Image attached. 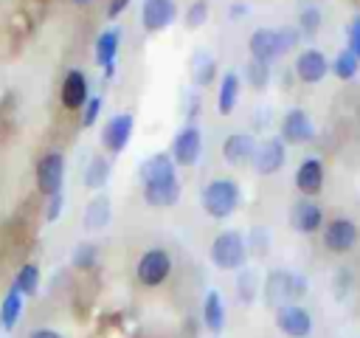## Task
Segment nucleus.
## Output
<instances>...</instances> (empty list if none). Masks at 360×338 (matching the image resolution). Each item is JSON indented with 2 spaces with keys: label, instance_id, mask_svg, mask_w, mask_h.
Here are the masks:
<instances>
[{
  "label": "nucleus",
  "instance_id": "nucleus-32",
  "mask_svg": "<svg viewBox=\"0 0 360 338\" xmlns=\"http://www.w3.org/2000/svg\"><path fill=\"white\" fill-rule=\"evenodd\" d=\"M267 73H270V68H267L264 62H256V59H253V62L248 65V79H250L256 87H262V84L267 82Z\"/></svg>",
  "mask_w": 360,
  "mask_h": 338
},
{
  "label": "nucleus",
  "instance_id": "nucleus-10",
  "mask_svg": "<svg viewBox=\"0 0 360 338\" xmlns=\"http://www.w3.org/2000/svg\"><path fill=\"white\" fill-rule=\"evenodd\" d=\"M354 239H357V228H354L352 220H332V223L326 225V231H323V242H326V248L335 251V254L349 251V248L354 245Z\"/></svg>",
  "mask_w": 360,
  "mask_h": 338
},
{
  "label": "nucleus",
  "instance_id": "nucleus-14",
  "mask_svg": "<svg viewBox=\"0 0 360 338\" xmlns=\"http://www.w3.org/2000/svg\"><path fill=\"white\" fill-rule=\"evenodd\" d=\"M87 101V79L82 70H70L62 82V104L68 110H79Z\"/></svg>",
  "mask_w": 360,
  "mask_h": 338
},
{
  "label": "nucleus",
  "instance_id": "nucleus-1",
  "mask_svg": "<svg viewBox=\"0 0 360 338\" xmlns=\"http://www.w3.org/2000/svg\"><path fill=\"white\" fill-rule=\"evenodd\" d=\"M236 203H239V189L231 180H211L202 192V208L217 220L233 214Z\"/></svg>",
  "mask_w": 360,
  "mask_h": 338
},
{
  "label": "nucleus",
  "instance_id": "nucleus-39",
  "mask_svg": "<svg viewBox=\"0 0 360 338\" xmlns=\"http://www.w3.org/2000/svg\"><path fill=\"white\" fill-rule=\"evenodd\" d=\"M28 338H65V335L56 332V330H34Z\"/></svg>",
  "mask_w": 360,
  "mask_h": 338
},
{
  "label": "nucleus",
  "instance_id": "nucleus-8",
  "mask_svg": "<svg viewBox=\"0 0 360 338\" xmlns=\"http://www.w3.org/2000/svg\"><path fill=\"white\" fill-rule=\"evenodd\" d=\"M200 146H202L200 130H197V127H183V130L177 132V138H174V146H172L174 161H177L180 166H191V163L200 158Z\"/></svg>",
  "mask_w": 360,
  "mask_h": 338
},
{
  "label": "nucleus",
  "instance_id": "nucleus-28",
  "mask_svg": "<svg viewBox=\"0 0 360 338\" xmlns=\"http://www.w3.org/2000/svg\"><path fill=\"white\" fill-rule=\"evenodd\" d=\"M332 70H335V76H338V79H352V76L357 73V59H354L349 51H343V54H338V59H335Z\"/></svg>",
  "mask_w": 360,
  "mask_h": 338
},
{
  "label": "nucleus",
  "instance_id": "nucleus-12",
  "mask_svg": "<svg viewBox=\"0 0 360 338\" xmlns=\"http://www.w3.org/2000/svg\"><path fill=\"white\" fill-rule=\"evenodd\" d=\"M281 135L290 144H307L312 138V124L304 110H290L281 121Z\"/></svg>",
  "mask_w": 360,
  "mask_h": 338
},
{
  "label": "nucleus",
  "instance_id": "nucleus-6",
  "mask_svg": "<svg viewBox=\"0 0 360 338\" xmlns=\"http://www.w3.org/2000/svg\"><path fill=\"white\" fill-rule=\"evenodd\" d=\"M276 321H278L281 332L290 335V338H307L309 330H312L309 313H307L304 307H298V304H284V307H278Z\"/></svg>",
  "mask_w": 360,
  "mask_h": 338
},
{
  "label": "nucleus",
  "instance_id": "nucleus-40",
  "mask_svg": "<svg viewBox=\"0 0 360 338\" xmlns=\"http://www.w3.org/2000/svg\"><path fill=\"white\" fill-rule=\"evenodd\" d=\"M73 3H79V6H84V3H90V0H73Z\"/></svg>",
  "mask_w": 360,
  "mask_h": 338
},
{
  "label": "nucleus",
  "instance_id": "nucleus-18",
  "mask_svg": "<svg viewBox=\"0 0 360 338\" xmlns=\"http://www.w3.org/2000/svg\"><path fill=\"white\" fill-rule=\"evenodd\" d=\"M321 208L315 206V203H295V208H292V214H290V223H292V228L295 231H301V234H312L318 225H321Z\"/></svg>",
  "mask_w": 360,
  "mask_h": 338
},
{
  "label": "nucleus",
  "instance_id": "nucleus-4",
  "mask_svg": "<svg viewBox=\"0 0 360 338\" xmlns=\"http://www.w3.org/2000/svg\"><path fill=\"white\" fill-rule=\"evenodd\" d=\"M169 270H172L169 254L160 251V248H152V251H146V254L141 256V262H138V282L146 284V287H155V284H160V282L169 276Z\"/></svg>",
  "mask_w": 360,
  "mask_h": 338
},
{
  "label": "nucleus",
  "instance_id": "nucleus-35",
  "mask_svg": "<svg viewBox=\"0 0 360 338\" xmlns=\"http://www.w3.org/2000/svg\"><path fill=\"white\" fill-rule=\"evenodd\" d=\"M349 54L360 59V20H354V25L349 28Z\"/></svg>",
  "mask_w": 360,
  "mask_h": 338
},
{
  "label": "nucleus",
  "instance_id": "nucleus-38",
  "mask_svg": "<svg viewBox=\"0 0 360 338\" xmlns=\"http://www.w3.org/2000/svg\"><path fill=\"white\" fill-rule=\"evenodd\" d=\"M127 6H129V0H112V3H110V8H107V14H110V17H118Z\"/></svg>",
  "mask_w": 360,
  "mask_h": 338
},
{
  "label": "nucleus",
  "instance_id": "nucleus-37",
  "mask_svg": "<svg viewBox=\"0 0 360 338\" xmlns=\"http://www.w3.org/2000/svg\"><path fill=\"white\" fill-rule=\"evenodd\" d=\"M318 20H321L318 11H312V8L304 11V14H301V25H304V31H315V28H318Z\"/></svg>",
  "mask_w": 360,
  "mask_h": 338
},
{
  "label": "nucleus",
  "instance_id": "nucleus-9",
  "mask_svg": "<svg viewBox=\"0 0 360 338\" xmlns=\"http://www.w3.org/2000/svg\"><path fill=\"white\" fill-rule=\"evenodd\" d=\"M129 135H132V115L129 113H121V115H115V118L107 121V127L101 132V144L110 152H121L127 146Z\"/></svg>",
  "mask_w": 360,
  "mask_h": 338
},
{
  "label": "nucleus",
  "instance_id": "nucleus-5",
  "mask_svg": "<svg viewBox=\"0 0 360 338\" xmlns=\"http://www.w3.org/2000/svg\"><path fill=\"white\" fill-rule=\"evenodd\" d=\"M141 180H143V189H158V186L177 183L172 158L169 155H152L149 161H143L141 163Z\"/></svg>",
  "mask_w": 360,
  "mask_h": 338
},
{
  "label": "nucleus",
  "instance_id": "nucleus-15",
  "mask_svg": "<svg viewBox=\"0 0 360 338\" xmlns=\"http://www.w3.org/2000/svg\"><path fill=\"white\" fill-rule=\"evenodd\" d=\"M253 163L262 175H270V172H278L281 163H284V146L281 141H264L259 149H253Z\"/></svg>",
  "mask_w": 360,
  "mask_h": 338
},
{
  "label": "nucleus",
  "instance_id": "nucleus-29",
  "mask_svg": "<svg viewBox=\"0 0 360 338\" xmlns=\"http://www.w3.org/2000/svg\"><path fill=\"white\" fill-rule=\"evenodd\" d=\"M214 76V59L211 56H197L194 62V82L197 84H208Z\"/></svg>",
  "mask_w": 360,
  "mask_h": 338
},
{
  "label": "nucleus",
  "instance_id": "nucleus-3",
  "mask_svg": "<svg viewBox=\"0 0 360 338\" xmlns=\"http://www.w3.org/2000/svg\"><path fill=\"white\" fill-rule=\"evenodd\" d=\"M62 177H65V158L59 152H48L37 163V189L48 197L62 192Z\"/></svg>",
  "mask_w": 360,
  "mask_h": 338
},
{
  "label": "nucleus",
  "instance_id": "nucleus-26",
  "mask_svg": "<svg viewBox=\"0 0 360 338\" xmlns=\"http://www.w3.org/2000/svg\"><path fill=\"white\" fill-rule=\"evenodd\" d=\"M143 197L149 206H172L180 197V183H169V186H158V189H143Z\"/></svg>",
  "mask_w": 360,
  "mask_h": 338
},
{
  "label": "nucleus",
  "instance_id": "nucleus-23",
  "mask_svg": "<svg viewBox=\"0 0 360 338\" xmlns=\"http://www.w3.org/2000/svg\"><path fill=\"white\" fill-rule=\"evenodd\" d=\"M11 287H14L20 296H34L37 287H39V268H37V265H22V268L17 270V279H14Z\"/></svg>",
  "mask_w": 360,
  "mask_h": 338
},
{
  "label": "nucleus",
  "instance_id": "nucleus-11",
  "mask_svg": "<svg viewBox=\"0 0 360 338\" xmlns=\"http://www.w3.org/2000/svg\"><path fill=\"white\" fill-rule=\"evenodd\" d=\"M143 28L146 31H160L174 20V3L172 0H143Z\"/></svg>",
  "mask_w": 360,
  "mask_h": 338
},
{
  "label": "nucleus",
  "instance_id": "nucleus-13",
  "mask_svg": "<svg viewBox=\"0 0 360 338\" xmlns=\"http://www.w3.org/2000/svg\"><path fill=\"white\" fill-rule=\"evenodd\" d=\"M326 70H329V65H326V59H323L321 51H304V54L298 56V62H295L298 79H301V82H309V84L321 82V79L326 76Z\"/></svg>",
  "mask_w": 360,
  "mask_h": 338
},
{
  "label": "nucleus",
  "instance_id": "nucleus-31",
  "mask_svg": "<svg viewBox=\"0 0 360 338\" xmlns=\"http://www.w3.org/2000/svg\"><path fill=\"white\" fill-rule=\"evenodd\" d=\"M205 17H208V3L205 0H197V3H191L188 14H186V23H188V28H197V25H202Z\"/></svg>",
  "mask_w": 360,
  "mask_h": 338
},
{
  "label": "nucleus",
  "instance_id": "nucleus-36",
  "mask_svg": "<svg viewBox=\"0 0 360 338\" xmlns=\"http://www.w3.org/2000/svg\"><path fill=\"white\" fill-rule=\"evenodd\" d=\"M59 214H62V192L51 197V203H48V211H45V220H48V223H53Z\"/></svg>",
  "mask_w": 360,
  "mask_h": 338
},
{
  "label": "nucleus",
  "instance_id": "nucleus-2",
  "mask_svg": "<svg viewBox=\"0 0 360 338\" xmlns=\"http://www.w3.org/2000/svg\"><path fill=\"white\" fill-rule=\"evenodd\" d=\"M211 259L222 270H233L245 262V242L236 231H222L211 245Z\"/></svg>",
  "mask_w": 360,
  "mask_h": 338
},
{
  "label": "nucleus",
  "instance_id": "nucleus-33",
  "mask_svg": "<svg viewBox=\"0 0 360 338\" xmlns=\"http://www.w3.org/2000/svg\"><path fill=\"white\" fill-rule=\"evenodd\" d=\"M98 110H101V99H98V96L87 99V101H84V115H82V124H84V127H90V124L98 118Z\"/></svg>",
  "mask_w": 360,
  "mask_h": 338
},
{
  "label": "nucleus",
  "instance_id": "nucleus-16",
  "mask_svg": "<svg viewBox=\"0 0 360 338\" xmlns=\"http://www.w3.org/2000/svg\"><path fill=\"white\" fill-rule=\"evenodd\" d=\"M250 54L256 62H270L276 56H281L278 51V34L276 31H267V28H259L253 37H250Z\"/></svg>",
  "mask_w": 360,
  "mask_h": 338
},
{
  "label": "nucleus",
  "instance_id": "nucleus-22",
  "mask_svg": "<svg viewBox=\"0 0 360 338\" xmlns=\"http://www.w3.org/2000/svg\"><path fill=\"white\" fill-rule=\"evenodd\" d=\"M20 313H22V296L11 287L6 293V299H3V304H0V324H3V330H11L20 321Z\"/></svg>",
  "mask_w": 360,
  "mask_h": 338
},
{
  "label": "nucleus",
  "instance_id": "nucleus-27",
  "mask_svg": "<svg viewBox=\"0 0 360 338\" xmlns=\"http://www.w3.org/2000/svg\"><path fill=\"white\" fill-rule=\"evenodd\" d=\"M107 177H110V163L104 158H93L90 166H87V172H84V183L90 189H101L107 183Z\"/></svg>",
  "mask_w": 360,
  "mask_h": 338
},
{
  "label": "nucleus",
  "instance_id": "nucleus-17",
  "mask_svg": "<svg viewBox=\"0 0 360 338\" xmlns=\"http://www.w3.org/2000/svg\"><path fill=\"white\" fill-rule=\"evenodd\" d=\"M295 186L304 194H318L321 186H323V166H321V161H315V158L304 161L298 175H295Z\"/></svg>",
  "mask_w": 360,
  "mask_h": 338
},
{
  "label": "nucleus",
  "instance_id": "nucleus-20",
  "mask_svg": "<svg viewBox=\"0 0 360 338\" xmlns=\"http://www.w3.org/2000/svg\"><path fill=\"white\" fill-rule=\"evenodd\" d=\"M115 51H118V31H104L96 42V62L104 65L107 76H112L115 70Z\"/></svg>",
  "mask_w": 360,
  "mask_h": 338
},
{
  "label": "nucleus",
  "instance_id": "nucleus-19",
  "mask_svg": "<svg viewBox=\"0 0 360 338\" xmlns=\"http://www.w3.org/2000/svg\"><path fill=\"white\" fill-rule=\"evenodd\" d=\"M222 155H225V161L233 163V166H239V163H245L248 158H253V141H250V135L233 132V135L222 144Z\"/></svg>",
  "mask_w": 360,
  "mask_h": 338
},
{
  "label": "nucleus",
  "instance_id": "nucleus-7",
  "mask_svg": "<svg viewBox=\"0 0 360 338\" xmlns=\"http://www.w3.org/2000/svg\"><path fill=\"white\" fill-rule=\"evenodd\" d=\"M301 290H304V282L298 279V276H290V273H284V270H278V273H273L270 279H267V299L273 301V304H292L290 299L292 296H301Z\"/></svg>",
  "mask_w": 360,
  "mask_h": 338
},
{
  "label": "nucleus",
  "instance_id": "nucleus-34",
  "mask_svg": "<svg viewBox=\"0 0 360 338\" xmlns=\"http://www.w3.org/2000/svg\"><path fill=\"white\" fill-rule=\"evenodd\" d=\"M278 34V51L281 54H287L295 42H298V31H292V28H281V31H276Z\"/></svg>",
  "mask_w": 360,
  "mask_h": 338
},
{
  "label": "nucleus",
  "instance_id": "nucleus-30",
  "mask_svg": "<svg viewBox=\"0 0 360 338\" xmlns=\"http://www.w3.org/2000/svg\"><path fill=\"white\" fill-rule=\"evenodd\" d=\"M73 265L82 268V270H84V268H93V265H96V245H87V242L79 245V248L73 251Z\"/></svg>",
  "mask_w": 360,
  "mask_h": 338
},
{
  "label": "nucleus",
  "instance_id": "nucleus-25",
  "mask_svg": "<svg viewBox=\"0 0 360 338\" xmlns=\"http://www.w3.org/2000/svg\"><path fill=\"white\" fill-rule=\"evenodd\" d=\"M236 93H239V79H236L233 73H228V76L222 79L219 99H217V107H219L222 115H228V113L233 110V104H236Z\"/></svg>",
  "mask_w": 360,
  "mask_h": 338
},
{
  "label": "nucleus",
  "instance_id": "nucleus-21",
  "mask_svg": "<svg viewBox=\"0 0 360 338\" xmlns=\"http://www.w3.org/2000/svg\"><path fill=\"white\" fill-rule=\"evenodd\" d=\"M202 321L211 332H219L222 324H225V310H222V301H219V293L211 290L205 296V304H202Z\"/></svg>",
  "mask_w": 360,
  "mask_h": 338
},
{
  "label": "nucleus",
  "instance_id": "nucleus-24",
  "mask_svg": "<svg viewBox=\"0 0 360 338\" xmlns=\"http://www.w3.org/2000/svg\"><path fill=\"white\" fill-rule=\"evenodd\" d=\"M107 220H110V200H107V197L90 200L87 214H84V225H87V228H104Z\"/></svg>",
  "mask_w": 360,
  "mask_h": 338
}]
</instances>
